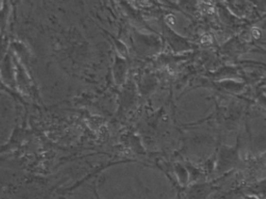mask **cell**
<instances>
[{"label": "cell", "mask_w": 266, "mask_h": 199, "mask_svg": "<svg viewBox=\"0 0 266 199\" xmlns=\"http://www.w3.org/2000/svg\"><path fill=\"white\" fill-rule=\"evenodd\" d=\"M213 188L207 184L195 185L189 190V197L192 199H206L207 196L212 192Z\"/></svg>", "instance_id": "5b68a950"}, {"label": "cell", "mask_w": 266, "mask_h": 199, "mask_svg": "<svg viewBox=\"0 0 266 199\" xmlns=\"http://www.w3.org/2000/svg\"><path fill=\"white\" fill-rule=\"evenodd\" d=\"M220 85L225 91H228V92L237 93V92H242V90L244 89V84L239 83V82H235L233 80H224L220 82Z\"/></svg>", "instance_id": "9c48e42d"}, {"label": "cell", "mask_w": 266, "mask_h": 199, "mask_svg": "<svg viewBox=\"0 0 266 199\" xmlns=\"http://www.w3.org/2000/svg\"><path fill=\"white\" fill-rule=\"evenodd\" d=\"M258 101H259L260 106H262L263 108L266 109V95H260Z\"/></svg>", "instance_id": "7c38bea8"}, {"label": "cell", "mask_w": 266, "mask_h": 199, "mask_svg": "<svg viewBox=\"0 0 266 199\" xmlns=\"http://www.w3.org/2000/svg\"><path fill=\"white\" fill-rule=\"evenodd\" d=\"M243 197H244V199H266V198L260 197L258 195H255V194H244Z\"/></svg>", "instance_id": "8fae6325"}, {"label": "cell", "mask_w": 266, "mask_h": 199, "mask_svg": "<svg viewBox=\"0 0 266 199\" xmlns=\"http://www.w3.org/2000/svg\"><path fill=\"white\" fill-rule=\"evenodd\" d=\"M12 67L14 65H12L11 58L8 54H6L4 58L0 61V75L7 84H12V81H14V68Z\"/></svg>", "instance_id": "277c9868"}, {"label": "cell", "mask_w": 266, "mask_h": 199, "mask_svg": "<svg viewBox=\"0 0 266 199\" xmlns=\"http://www.w3.org/2000/svg\"><path fill=\"white\" fill-rule=\"evenodd\" d=\"M265 94H266V91H265Z\"/></svg>", "instance_id": "4fadbf2b"}, {"label": "cell", "mask_w": 266, "mask_h": 199, "mask_svg": "<svg viewBox=\"0 0 266 199\" xmlns=\"http://www.w3.org/2000/svg\"><path fill=\"white\" fill-rule=\"evenodd\" d=\"M174 170H175L177 179H178L179 184L183 187L187 186L189 181H191V178H189V172H188L186 166H183L180 163H177L174 166Z\"/></svg>", "instance_id": "52a82bcc"}, {"label": "cell", "mask_w": 266, "mask_h": 199, "mask_svg": "<svg viewBox=\"0 0 266 199\" xmlns=\"http://www.w3.org/2000/svg\"><path fill=\"white\" fill-rule=\"evenodd\" d=\"M163 32H164V35H166L168 43L170 44V46L172 47V49L175 52L185 51V50H188L189 48L193 47L191 43H189L186 39H184L183 36L175 32L166 23H163Z\"/></svg>", "instance_id": "3957f363"}, {"label": "cell", "mask_w": 266, "mask_h": 199, "mask_svg": "<svg viewBox=\"0 0 266 199\" xmlns=\"http://www.w3.org/2000/svg\"><path fill=\"white\" fill-rule=\"evenodd\" d=\"M240 162L238 145L236 147L223 146L220 151L217 163H215V169L218 172H226L228 170L235 167Z\"/></svg>", "instance_id": "6da1fadb"}, {"label": "cell", "mask_w": 266, "mask_h": 199, "mask_svg": "<svg viewBox=\"0 0 266 199\" xmlns=\"http://www.w3.org/2000/svg\"><path fill=\"white\" fill-rule=\"evenodd\" d=\"M8 6L7 3H2V7L0 8V30L3 32L5 26H6V21H7V16H8Z\"/></svg>", "instance_id": "30bf717a"}, {"label": "cell", "mask_w": 266, "mask_h": 199, "mask_svg": "<svg viewBox=\"0 0 266 199\" xmlns=\"http://www.w3.org/2000/svg\"><path fill=\"white\" fill-rule=\"evenodd\" d=\"M128 60L127 58H124L119 54L115 53L113 55V64L111 68L112 72V79L113 82L118 86H122L126 83L128 78Z\"/></svg>", "instance_id": "7a4b0ae2"}, {"label": "cell", "mask_w": 266, "mask_h": 199, "mask_svg": "<svg viewBox=\"0 0 266 199\" xmlns=\"http://www.w3.org/2000/svg\"><path fill=\"white\" fill-rule=\"evenodd\" d=\"M23 130L22 129H16L12 133L10 139L8 140V142L3 146L0 148V152H3V151H8V149H12L14 147H16L18 144L21 143V141L23 140Z\"/></svg>", "instance_id": "ba28073f"}, {"label": "cell", "mask_w": 266, "mask_h": 199, "mask_svg": "<svg viewBox=\"0 0 266 199\" xmlns=\"http://www.w3.org/2000/svg\"><path fill=\"white\" fill-rule=\"evenodd\" d=\"M102 30L110 37V40L113 42V45H115V49H116V53L119 54L120 56L124 57V58H128L129 51H128L127 45H126L125 43H123L120 39H118L117 36H115L112 33H110L109 31H107L106 29H103L102 28Z\"/></svg>", "instance_id": "8992f818"}]
</instances>
